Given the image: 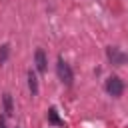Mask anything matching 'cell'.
I'll list each match as a JSON object with an SVG mask.
<instances>
[{
    "mask_svg": "<svg viewBox=\"0 0 128 128\" xmlns=\"http://www.w3.org/2000/svg\"><path fill=\"white\" fill-rule=\"evenodd\" d=\"M56 74H58V78L66 84V86H70L72 84V80H74V74H72V68L60 58L58 60V64H56Z\"/></svg>",
    "mask_w": 128,
    "mask_h": 128,
    "instance_id": "cell-1",
    "label": "cell"
},
{
    "mask_svg": "<svg viewBox=\"0 0 128 128\" xmlns=\"http://www.w3.org/2000/svg\"><path fill=\"white\" fill-rule=\"evenodd\" d=\"M106 56H108V60L112 62V64H116V66H122V64H126L128 62V54H124L120 48H116V46H108L106 48Z\"/></svg>",
    "mask_w": 128,
    "mask_h": 128,
    "instance_id": "cell-2",
    "label": "cell"
},
{
    "mask_svg": "<svg viewBox=\"0 0 128 128\" xmlns=\"http://www.w3.org/2000/svg\"><path fill=\"white\" fill-rule=\"evenodd\" d=\"M106 92L110 94V96H120L122 92H124V82L118 78V76H110L108 80H106Z\"/></svg>",
    "mask_w": 128,
    "mask_h": 128,
    "instance_id": "cell-3",
    "label": "cell"
},
{
    "mask_svg": "<svg viewBox=\"0 0 128 128\" xmlns=\"http://www.w3.org/2000/svg\"><path fill=\"white\" fill-rule=\"evenodd\" d=\"M34 62H36V68H38V72H44L46 70V54H44V50H36V54H34Z\"/></svg>",
    "mask_w": 128,
    "mask_h": 128,
    "instance_id": "cell-4",
    "label": "cell"
},
{
    "mask_svg": "<svg viewBox=\"0 0 128 128\" xmlns=\"http://www.w3.org/2000/svg\"><path fill=\"white\" fill-rule=\"evenodd\" d=\"M28 88H30L32 96L38 94V78H36V74H34L32 70H28Z\"/></svg>",
    "mask_w": 128,
    "mask_h": 128,
    "instance_id": "cell-5",
    "label": "cell"
},
{
    "mask_svg": "<svg viewBox=\"0 0 128 128\" xmlns=\"http://www.w3.org/2000/svg\"><path fill=\"white\" fill-rule=\"evenodd\" d=\"M48 120H50L52 124L64 126V120H60V118H58V112H56V108H50V110H48Z\"/></svg>",
    "mask_w": 128,
    "mask_h": 128,
    "instance_id": "cell-6",
    "label": "cell"
},
{
    "mask_svg": "<svg viewBox=\"0 0 128 128\" xmlns=\"http://www.w3.org/2000/svg\"><path fill=\"white\" fill-rule=\"evenodd\" d=\"M4 110H6L8 116H10L12 110H14V106H12V96H10V94H4Z\"/></svg>",
    "mask_w": 128,
    "mask_h": 128,
    "instance_id": "cell-7",
    "label": "cell"
},
{
    "mask_svg": "<svg viewBox=\"0 0 128 128\" xmlns=\"http://www.w3.org/2000/svg\"><path fill=\"white\" fill-rule=\"evenodd\" d=\"M8 50H10L8 44H2V46H0V62H6V58H8Z\"/></svg>",
    "mask_w": 128,
    "mask_h": 128,
    "instance_id": "cell-8",
    "label": "cell"
},
{
    "mask_svg": "<svg viewBox=\"0 0 128 128\" xmlns=\"http://www.w3.org/2000/svg\"><path fill=\"white\" fill-rule=\"evenodd\" d=\"M0 128H6V122H4V118H0Z\"/></svg>",
    "mask_w": 128,
    "mask_h": 128,
    "instance_id": "cell-9",
    "label": "cell"
}]
</instances>
